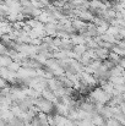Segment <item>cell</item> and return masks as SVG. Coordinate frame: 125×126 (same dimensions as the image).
Returning a JSON list of instances; mask_svg holds the SVG:
<instances>
[{
  "mask_svg": "<svg viewBox=\"0 0 125 126\" xmlns=\"http://www.w3.org/2000/svg\"><path fill=\"white\" fill-rule=\"evenodd\" d=\"M6 86H9V82L5 80V79H2V77H0V91L2 89V88H5Z\"/></svg>",
  "mask_w": 125,
  "mask_h": 126,
  "instance_id": "3957f363",
  "label": "cell"
},
{
  "mask_svg": "<svg viewBox=\"0 0 125 126\" xmlns=\"http://www.w3.org/2000/svg\"><path fill=\"white\" fill-rule=\"evenodd\" d=\"M14 61V59L7 55V54H4V55H0V66H4V67H7L11 63Z\"/></svg>",
  "mask_w": 125,
  "mask_h": 126,
  "instance_id": "7a4b0ae2",
  "label": "cell"
},
{
  "mask_svg": "<svg viewBox=\"0 0 125 126\" xmlns=\"http://www.w3.org/2000/svg\"><path fill=\"white\" fill-rule=\"evenodd\" d=\"M35 105L38 108V110L44 114H55V104L54 102L45 99L44 97H37L35 98Z\"/></svg>",
  "mask_w": 125,
  "mask_h": 126,
  "instance_id": "6da1fadb",
  "label": "cell"
}]
</instances>
